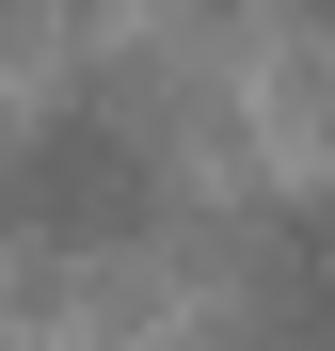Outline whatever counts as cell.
<instances>
[{
  "instance_id": "cell-1",
  "label": "cell",
  "mask_w": 335,
  "mask_h": 351,
  "mask_svg": "<svg viewBox=\"0 0 335 351\" xmlns=\"http://www.w3.org/2000/svg\"><path fill=\"white\" fill-rule=\"evenodd\" d=\"M144 223H160V128L112 80H80V96L0 128V240L16 256H112Z\"/></svg>"
}]
</instances>
